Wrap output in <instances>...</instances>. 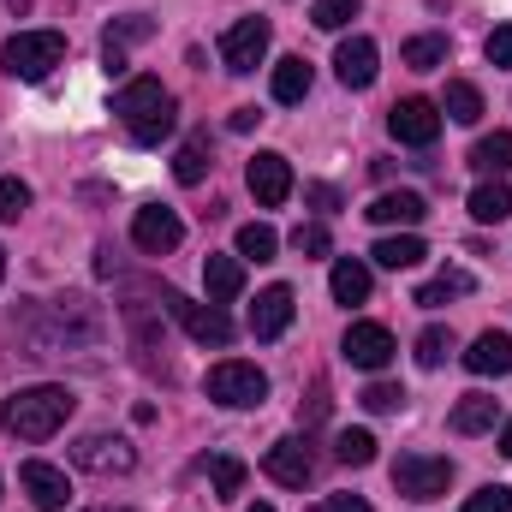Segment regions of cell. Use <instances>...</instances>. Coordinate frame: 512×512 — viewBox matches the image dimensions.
<instances>
[{"instance_id":"9a60e30c","label":"cell","mask_w":512,"mask_h":512,"mask_svg":"<svg viewBox=\"0 0 512 512\" xmlns=\"http://www.w3.org/2000/svg\"><path fill=\"white\" fill-rule=\"evenodd\" d=\"M18 483H24L30 507H42V512H60L66 501H72V483H66V471H60V465H42V459H30V465L18 471Z\"/></svg>"},{"instance_id":"bcb514c9","label":"cell","mask_w":512,"mask_h":512,"mask_svg":"<svg viewBox=\"0 0 512 512\" xmlns=\"http://www.w3.org/2000/svg\"><path fill=\"white\" fill-rule=\"evenodd\" d=\"M24 6H30V0H12V12H24Z\"/></svg>"},{"instance_id":"836d02e7","label":"cell","mask_w":512,"mask_h":512,"mask_svg":"<svg viewBox=\"0 0 512 512\" xmlns=\"http://www.w3.org/2000/svg\"><path fill=\"white\" fill-rule=\"evenodd\" d=\"M274 251H280L274 227H262V221H251V227H239V256H245V262H274Z\"/></svg>"},{"instance_id":"ba28073f","label":"cell","mask_w":512,"mask_h":512,"mask_svg":"<svg viewBox=\"0 0 512 512\" xmlns=\"http://www.w3.org/2000/svg\"><path fill=\"white\" fill-rule=\"evenodd\" d=\"M268 18H239L227 36H221V66L233 72V78H245V72H256L262 66V54H268Z\"/></svg>"},{"instance_id":"d4e9b609","label":"cell","mask_w":512,"mask_h":512,"mask_svg":"<svg viewBox=\"0 0 512 512\" xmlns=\"http://www.w3.org/2000/svg\"><path fill=\"white\" fill-rule=\"evenodd\" d=\"M376 262H382V268H393V274H399V268H417V262H423V239H417V233H387L382 245H376Z\"/></svg>"},{"instance_id":"2e32d148","label":"cell","mask_w":512,"mask_h":512,"mask_svg":"<svg viewBox=\"0 0 512 512\" xmlns=\"http://www.w3.org/2000/svg\"><path fill=\"white\" fill-rule=\"evenodd\" d=\"M292 310H298L292 286H268V292H256V304H251V334H256V340H280V334L292 328Z\"/></svg>"},{"instance_id":"d590c367","label":"cell","mask_w":512,"mask_h":512,"mask_svg":"<svg viewBox=\"0 0 512 512\" xmlns=\"http://www.w3.org/2000/svg\"><path fill=\"white\" fill-rule=\"evenodd\" d=\"M292 251H298V256H328V251H334V239H328V227H322V221H304V227L292 233Z\"/></svg>"},{"instance_id":"6da1fadb","label":"cell","mask_w":512,"mask_h":512,"mask_svg":"<svg viewBox=\"0 0 512 512\" xmlns=\"http://www.w3.org/2000/svg\"><path fill=\"white\" fill-rule=\"evenodd\" d=\"M72 411H78L72 387L36 382V387H18V393L0 405V429H6L12 441H54Z\"/></svg>"},{"instance_id":"9c48e42d","label":"cell","mask_w":512,"mask_h":512,"mask_svg":"<svg viewBox=\"0 0 512 512\" xmlns=\"http://www.w3.org/2000/svg\"><path fill=\"white\" fill-rule=\"evenodd\" d=\"M179 239H185V221H179L173 209L149 203V209H137V215H131V245H137L143 256H167V251H179Z\"/></svg>"},{"instance_id":"681fc988","label":"cell","mask_w":512,"mask_h":512,"mask_svg":"<svg viewBox=\"0 0 512 512\" xmlns=\"http://www.w3.org/2000/svg\"><path fill=\"white\" fill-rule=\"evenodd\" d=\"M96 512H114V507H96Z\"/></svg>"},{"instance_id":"7c38bea8","label":"cell","mask_w":512,"mask_h":512,"mask_svg":"<svg viewBox=\"0 0 512 512\" xmlns=\"http://www.w3.org/2000/svg\"><path fill=\"white\" fill-rule=\"evenodd\" d=\"M245 185H251V197L262 209H280V203L292 197V161L274 155V149H262L251 167H245Z\"/></svg>"},{"instance_id":"cb8c5ba5","label":"cell","mask_w":512,"mask_h":512,"mask_svg":"<svg viewBox=\"0 0 512 512\" xmlns=\"http://www.w3.org/2000/svg\"><path fill=\"white\" fill-rule=\"evenodd\" d=\"M441 114H447V120H459V126H477V120H483V90H477V84H465V78H453V84H447V96H441Z\"/></svg>"},{"instance_id":"d6a6232c","label":"cell","mask_w":512,"mask_h":512,"mask_svg":"<svg viewBox=\"0 0 512 512\" xmlns=\"http://www.w3.org/2000/svg\"><path fill=\"white\" fill-rule=\"evenodd\" d=\"M352 18H364L358 0H316V6H310V24H316V30H346Z\"/></svg>"},{"instance_id":"277c9868","label":"cell","mask_w":512,"mask_h":512,"mask_svg":"<svg viewBox=\"0 0 512 512\" xmlns=\"http://www.w3.org/2000/svg\"><path fill=\"white\" fill-rule=\"evenodd\" d=\"M203 393L215 399V405H227V411H251L268 399V376L245 364V358H227V364H215L209 376H203Z\"/></svg>"},{"instance_id":"e0dca14e","label":"cell","mask_w":512,"mask_h":512,"mask_svg":"<svg viewBox=\"0 0 512 512\" xmlns=\"http://www.w3.org/2000/svg\"><path fill=\"white\" fill-rule=\"evenodd\" d=\"M465 370L471 376H512V334H501V328L477 334L471 352H465Z\"/></svg>"},{"instance_id":"c3c4849f","label":"cell","mask_w":512,"mask_h":512,"mask_svg":"<svg viewBox=\"0 0 512 512\" xmlns=\"http://www.w3.org/2000/svg\"><path fill=\"white\" fill-rule=\"evenodd\" d=\"M251 512H274V507H251Z\"/></svg>"},{"instance_id":"60d3db41","label":"cell","mask_w":512,"mask_h":512,"mask_svg":"<svg viewBox=\"0 0 512 512\" xmlns=\"http://www.w3.org/2000/svg\"><path fill=\"white\" fill-rule=\"evenodd\" d=\"M298 417H304V429H310V423H322V417H328V387H322V382L310 387V399H304V405H298Z\"/></svg>"},{"instance_id":"4316f807","label":"cell","mask_w":512,"mask_h":512,"mask_svg":"<svg viewBox=\"0 0 512 512\" xmlns=\"http://www.w3.org/2000/svg\"><path fill=\"white\" fill-rule=\"evenodd\" d=\"M453 429H459V435H483V429H495V399H489V393H465V399L453 405Z\"/></svg>"},{"instance_id":"4dcf8cb0","label":"cell","mask_w":512,"mask_h":512,"mask_svg":"<svg viewBox=\"0 0 512 512\" xmlns=\"http://www.w3.org/2000/svg\"><path fill=\"white\" fill-rule=\"evenodd\" d=\"M459 292H471V274H459V268H453V274H441V280L417 286V298H411V304H423V310H441V304H447V298H459Z\"/></svg>"},{"instance_id":"30bf717a","label":"cell","mask_w":512,"mask_h":512,"mask_svg":"<svg viewBox=\"0 0 512 512\" xmlns=\"http://www.w3.org/2000/svg\"><path fill=\"white\" fill-rule=\"evenodd\" d=\"M340 352H346V364H352V370H370V376H376V370L393 364V352H399V346H393V334H387L382 322H352V328H346V340H340Z\"/></svg>"},{"instance_id":"7dc6e473","label":"cell","mask_w":512,"mask_h":512,"mask_svg":"<svg viewBox=\"0 0 512 512\" xmlns=\"http://www.w3.org/2000/svg\"><path fill=\"white\" fill-rule=\"evenodd\" d=\"M0 274H6V251H0Z\"/></svg>"},{"instance_id":"7bdbcfd3","label":"cell","mask_w":512,"mask_h":512,"mask_svg":"<svg viewBox=\"0 0 512 512\" xmlns=\"http://www.w3.org/2000/svg\"><path fill=\"white\" fill-rule=\"evenodd\" d=\"M310 203H316V209H340V191H334V185H310Z\"/></svg>"},{"instance_id":"44dd1931","label":"cell","mask_w":512,"mask_h":512,"mask_svg":"<svg viewBox=\"0 0 512 512\" xmlns=\"http://www.w3.org/2000/svg\"><path fill=\"white\" fill-rule=\"evenodd\" d=\"M328 292H334V304H364L370 298V268L358 256H340L334 274H328Z\"/></svg>"},{"instance_id":"8fae6325","label":"cell","mask_w":512,"mask_h":512,"mask_svg":"<svg viewBox=\"0 0 512 512\" xmlns=\"http://www.w3.org/2000/svg\"><path fill=\"white\" fill-rule=\"evenodd\" d=\"M72 465L78 471H96V477H126L131 465H137V453H131V441H120V435H84L72 447Z\"/></svg>"},{"instance_id":"5b68a950","label":"cell","mask_w":512,"mask_h":512,"mask_svg":"<svg viewBox=\"0 0 512 512\" xmlns=\"http://www.w3.org/2000/svg\"><path fill=\"white\" fill-rule=\"evenodd\" d=\"M161 304H167V316H173L197 346H233V334H239L221 304H197V298H185V292H161Z\"/></svg>"},{"instance_id":"52a82bcc","label":"cell","mask_w":512,"mask_h":512,"mask_svg":"<svg viewBox=\"0 0 512 512\" xmlns=\"http://www.w3.org/2000/svg\"><path fill=\"white\" fill-rule=\"evenodd\" d=\"M387 131H393L399 143H411V149H429V143L441 137V102H429V96L393 102V108H387Z\"/></svg>"},{"instance_id":"83f0119b","label":"cell","mask_w":512,"mask_h":512,"mask_svg":"<svg viewBox=\"0 0 512 512\" xmlns=\"http://www.w3.org/2000/svg\"><path fill=\"white\" fill-rule=\"evenodd\" d=\"M399 60H405L411 72H435V66H447V36H411V42L399 48Z\"/></svg>"},{"instance_id":"7a4b0ae2","label":"cell","mask_w":512,"mask_h":512,"mask_svg":"<svg viewBox=\"0 0 512 512\" xmlns=\"http://www.w3.org/2000/svg\"><path fill=\"white\" fill-rule=\"evenodd\" d=\"M114 114L131 131V143H161L179 126V102H173V90H161V78H131L114 96Z\"/></svg>"},{"instance_id":"7402d4cb","label":"cell","mask_w":512,"mask_h":512,"mask_svg":"<svg viewBox=\"0 0 512 512\" xmlns=\"http://www.w3.org/2000/svg\"><path fill=\"white\" fill-rule=\"evenodd\" d=\"M209 167H215V149H209V131H197V137H185V149H179V161H173V179H179V185H203V179H209Z\"/></svg>"},{"instance_id":"f6af8a7d","label":"cell","mask_w":512,"mask_h":512,"mask_svg":"<svg viewBox=\"0 0 512 512\" xmlns=\"http://www.w3.org/2000/svg\"><path fill=\"white\" fill-rule=\"evenodd\" d=\"M501 453H507V459H512V423H507V429H501Z\"/></svg>"},{"instance_id":"8992f818","label":"cell","mask_w":512,"mask_h":512,"mask_svg":"<svg viewBox=\"0 0 512 512\" xmlns=\"http://www.w3.org/2000/svg\"><path fill=\"white\" fill-rule=\"evenodd\" d=\"M447 483H453V459H441V453H399L393 459V489L405 501H435V495H447Z\"/></svg>"},{"instance_id":"ee69618b","label":"cell","mask_w":512,"mask_h":512,"mask_svg":"<svg viewBox=\"0 0 512 512\" xmlns=\"http://www.w3.org/2000/svg\"><path fill=\"white\" fill-rule=\"evenodd\" d=\"M256 120H262L256 108H233V120H227V126H233V131H256Z\"/></svg>"},{"instance_id":"484cf974","label":"cell","mask_w":512,"mask_h":512,"mask_svg":"<svg viewBox=\"0 0 512 512\" xmlns=\"http://www.w3.org/2000/svg\"><path fill=\"white\" fill-rule=\"evenodd\" d=\"M304 96H310V60H298V54H292V60H280V66H274V102H286V108H292V102H304Z\"/></svg>"},{"instance_id":"74e56055","label":"cell","mask_w":512,"mask_h":512,"mask_svg":"<svg viewBox=\"0 0 512 512\" xmlns=\"http://www.w3.org/2000/svg\"><path fill=\"white\" fill-rule=\"evenodd\" d=\"M30 209V185L24 179H0V221H18Z\"/></svg>"},{"instance_id":"ac0fdd59","label":"cell","mask_w":512,"mask_h":512,"mask_svg":"<svg viewBox=\"0 0 512 512\" xmlns=\"http://www.w3.org/2000/svg\"><path fill=\"white\" fill-rule=\"evenodd\" d=\"M364 215H370L376 227H405V233H411V227H417V221L429 215V203H423L417 191H382V197H376V203H370Z\"/></svg>"},{"instance_id":"f1b7e54d","label":"cell","mask_w":512,"mask_h":512,"mask_svg":"<svg viewBox=\"0 0 512 512\" xmlns=\"http://www.w3.org/2000/svg\"><path fill=\"white\" fill-rule=\"evenodd\" d=\"M209 477H215V501H239V495H245V459L215 453V459H209Z\"/></svg>"},{"instance_id":"603a6c76","label":"cell","mask_w":512,"mask_h":512,"mask_svg":"<svg viewBox=\"0 0 512 512\" xmlns=\"http://www.w3.org/2000/svg\"><path fill=\"white\" fill-rule=\"evenodd\" d=\"M471 167H477L483 179H507V173H512V131L477 137V149H471Z\"/></svg>"},{"instance_id":"e575fe53","label":"cell","mask_w":512,"mask_h":512,"mask_svg":"<svg viewBox=\"0 0 512 512\" xmlns=\"http://www.w3.org/2000/svg\"><path fill=\"white\" fill-rule=\"evenodd\" d=\"M447 352H453V334H447V328H423V334H417V364H423V370H441Z\"/></svg>"},{"instance_id":"3957f363","label":"cell","mask_w":512,"mask_h":512,"mask_svg":"<svg viewBox=\"0 0 512 512\" xmlns=\"http://www.w3.org/2000/svg\"><path fill=\"white\" fill-rule=\"evenodd\" d=\"M60 60H66V36L60 30H18L12 42H0V72L18 78V84H42Z\"/></svg>"},{"instance_id":"1f68e13d","label":"cell","mask_w":512,"mask_h":512,"mask_svg":"<svg viewBox=\"0 0 512 512\" xmlns=\"http://www.w3.org/2000/svg\"><path fill=\"white\" fill-rule=\"evenodd\" d=\"M334 459H340V465H376V435H370V429H340Z\"/></svg>"},{"instance_id":"f546056e","label":"cell","mask_w":512,"mask_h":512,"mask_svg":"<svg viewBox=\"0 0 512 512\" xmlns=\"http://www.w3.org/2000/svg\"><path fill=\"white\" fill-rule=\"evenodd\" d=\"M155 36V18H143V12H131V18H114L108 24V36H102V48H137V42H149Z\"/></svg>"},{"instance_id":"ab89813d","label":"cell","mask_w":512,"mask_h":512,"mask_svg":"<svg viewBox=\"0 0 512 512\" xmlns=\"http://www.w3.org/2000/svg\"><path fill=\"white\" fill-rule=\"evenodd\" d=\"M483 54H489V66H512V24H495V30H489Z\"/></svg>"},{"instance_id":"5bb4252c","label":"cell","mask_w":512,"mask_h":512,"mask_svg":"<svg viewBox=\"0 0 512 512\" xmlns=\"http://www.w3.org/2000/svg\"><path fill=\"white\" fill-rule=\"evenodd\" d=\"M334 72H340V84H346V90H370V84H376V72H382V48H376L370 36H352V42H340Z\"/></svg>"},{"instance_id":"d6986e66","label":"cell","mask_w":512,"mask_h":512,"mask_svg":"<svg viewBox=\"0 0 512 512\" xmlns=\"http://www.w3.org/2000/svg\"><path fill=\"white\" fill-rule=\"evenodd\" d=\"M203 280H209V304H227L245 292V256H209L203 262Z\"/></svg>"},{"instance_id":"f35d334b","label":"cell","mask_w":512,"mask_h":512,"mask_svg":"<svg viewBox=\"0 0 512 512\" xmlns=\"http://www.w3.org/2000/svg\"><path fill=\"white\" fill-rule=\"evenodd\" d=\"M459 512H512V489L507 483H489V489H477Z\"/></svg>"},{"instance_id":"8d00e7d4","label":"cell","mask_w":512,"mask_h":512,"mask_svg":"<svg viewBox=\"0 0 512 512\" xmlns=\"http://www.w3.org/2000/svg\"><path fill=\"white\" fill-rule=\"evenodd\" d=\"M399 405H405V387H393V382H370L364 387V411L387 417V411H399Z\"/></svg>"},{"instance_id":"ffe728a7","label":"cell","mask_w":512,"mask_h":512,"mask_svg":"<svg viewBox=\"0 0 512 512\" xmlns=\"http://www.w3.org/2000/svg\"><path fill=\"white\" fill-rule=\"evenodd\" d=\"M507 215H512V185H507V179H483V185L471 191V221L501 227Z\"/></svg>"},{"instance_id":"4fadbf2b","label":"cell","mask_w":512,"mask_h":512,"mask_svg":"<svg viewBox=\"0 0 512 512\" xmlns=\"http://www.w3.org/2000/svg\"><path fill=\"white\" fill-rule=\"evenodd\" d=\"M262 471H268L280 489H304L310 471H316V459H310V447H304L298 435H286V441H274V447L262 453Z\"/></svg>"},{"instance_id":"b9f144b4","label":"cell","mask_w":512,"mask_h":512,"mask_svg":"<svg viewBox=\"0 0 512 512\" xmlns=\"http://www.w3.org/2000/svg\"><path fill=\"white\" fill-rule=\"evenodd\" d=\"M310 512H370V501L364 495H328V501H316Z\"/></svg>"}]
</instances>
